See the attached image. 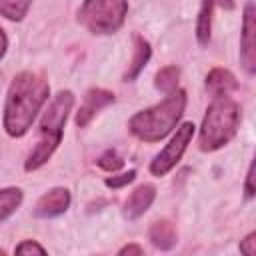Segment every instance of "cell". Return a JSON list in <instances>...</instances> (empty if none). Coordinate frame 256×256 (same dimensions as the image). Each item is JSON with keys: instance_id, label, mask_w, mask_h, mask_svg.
Returning a JSON list of instances; mask_svg holds the SVG:
<instances>
[{"instance_id": "13", "label": "cell", "mask_w": 256, "mask_h": 256, "mask_svg": "<svg viewBox=\"0 0 256 256\" xmlns=\"http://www.w3.org/2000/svg\"><path fill=\"white\" fill-rule=\"evenodd\" d=\"M148 58H150V44L142 36H136L134 38V56H132V62H130V66H128V70L124 74V80L126 82L134 80L140 74V70L146 66Z\"/></svg>"}, {"instance_id": "18", "label": "cell", "mask_w": 256, "mask_h": 256, "mask_svg": "<svg viewBox=\"0 0 256 256\" xmlns=\"http://www.w3.org/2000/svg\"><path fill=\"white\" fill-rule=\"evenodd\" d=\"M122 164H124V160H122L114 150H108V152H104V154L98 158V166H100L102 170H108V172L120 170Z\"/></svg>"}, {"instance_id": "14", "label": "cell", "mask_w": 256, "mask_h": 256, "mask_svg": "<svg viewBox=\"0 0 256 256\" xmlns=\"http://www.w3.org/2000/svg\"><path fill=\"white\" fill-rule=\"evenodd\" d=\"M216 0H202L200 12H198V24H196V36L200 44H208L210 40V26H212V12H214Z\"/></svg>"}, {"instance_id": "16", "label": "cell", "mask_w": 256, "mask_h": 256, "mask_svg": "<svg viewBox=\"0 0 256 256\" xmlns=\"http://www.w3.org/2000/svg\"><path fill=\"white\" fill-rule=\"evenodd\" d=\"M32 0H0V14L8 20H22Z\"/></svg>"}, {"instance_id": "12", "label": "cell", "mask_w": 256, "mask_h": 256, "mask_svg": "<svg viewBox=\"0 0 256 256\" xmlns=\"http://www.w3.org/2000/svg\"><path fill=\"white\" fill-rule=\"evenodd\" d=\"M152 244L160 250H170L176 244V230L168 220H156L148 232Z\"/></svg>"}, {"instance_id": "15", "label": "cell", "mask_w": 256, "mask_h": 256, "mask_svg": "<svg viewBox=\"0 0 256 256\" xmlns=\"http://www.w3.org/2000/svg\"><path fill=\"white\" fill-rule=\"evenodd\" d=\"M22 202L20 188H2L0 190V222H4Z\"/></svg>"}, {"instance_id": "23", "label": "cell", "mask_w": 256, "mask_h": 256, "mask_svg": "<svg viewBox=\"0 0 256 256\" xmlns=\"http://www.w3.org/2000/svg\"><path fill=\"white\" fill-rule=\"evenodd\" d=\"M120 254H142V248L140 246H136V244H130V246H124L122 250H120Z\"/></svg>"}, {"instance_id": "11", "label": "cell", "mask_w": 256, "mask_h": 256, "mask_svg": "<svg viewBox=\"0 0 256 256\" xmlns=\"http://www.w3.org/2000/svg\"><path fill=\"white\" fill-rule=\"evenodd\" d=\"M206 88L210 90L212 96H228L230 92H234L238 88V82L232 72H228L224 68H214L206 76Z\"/></svg>"}, {"instance_id": "5", "label": "cell", "mask_w": 256, "mask_h": 256, "mask_svg": "<svg viewBox=\"0 0 256 256\" xmlns=\"http://www.w3.org/2000/svg\"><path fill=\"white\" fill-rule=\"evenodd\" d=\"M126 12L128 0H84L78 20L92 34H112L122 26Z\"/></svg>"}, {"instance_id": "8", "label": "cell", "mask_w": 256, "mask_h": 256, "mask_svg": "<svg viewBox=\"0 0 256 256\" xmlns=\"http://www.w3.org/2000/svg\"><path fill=\"white\" fill-rule=\"evenodd\" d=\"M70 206V192L66 188H52L46 192L34 206L36 218H54L68 210Z\"/></svg>"}, {"instance_id": "4", "label": "cell", "mask_w": 256, "mask_h": 256, "mask_svg": "<svg viewBox=\"0 0 256 256\" xmlns=\"http://www.w3.org/2000/svg\"><path fill=\"white\" fill-rule=\"evenodd\" d=\"M240 124V108L228 96H214L200 128V148L212 152L232 140Z\"/></svg>"}, {"instance_id": "3", "label": "cell", "mask_w": 256, "mask_h": 256, "mask_svg": "<svg viewBox=\"0 0 256 256\" xmlns=\"http://www.w3.org/2000/svg\"><path fill=\"white\" fill-rule=\"evenodd\" d=\"M74 104V96L70 90H62L54 96V100L50 102V106L46 108L42 120H40V138L36 148L30 152L28 160H26V170H36L42 164L48 162V158L54 154V150L58 148L60 140H62V130L68 118V112L72 110Z\"/></svg>"}, {"instance_id": "2", "label": "cell", "mask_w": 256, "mask_h": 256, "mask_svg": "<svg viewBox=\"0 0 256 256\" xmlns=\"http://www.w3.org/2000/svg\"><path fill=\"white\" fill-rule=\"evenodd\" d=\"M186 108V92L172 90L160 104L146 108L130 118V132L144 142H158L178 124Z\"/></svg>"}, {"instance_id": "7", "label": "cell", "mask_w": 256, "mask_h": 256, "mask_svg": "<svg viewBox=\"0 0 256 256\" xmlns=\"http://www.w3.org/2000/svg\"><path fill=\"white\" fill-rule=\"evenodd\" d=\"M240 60L248 74L256 70V20H254V6L248 4L244 10L242 20V38H240Z\"/></svg>"}, {"instance_id": "19", "label": "cell", "mask_w": 256, "mask_h": 256, "mask_svg": "<svg viewBox=\"0 0 256 256\" xmlns=\"http://www.w3.org/2000/svg\"><path fill=\"white\" fill-rule=\"evenodd\" d=\"M134 176H136V170H128V172H124V174H120V176L106 178V186H110V188H120V186H126V184H130V182L134 180Z\"/></svg>"}, {"instance_id": "10", "label": "cell", "mask_w": 256, "mask_h": 256, "mask_svg": "<svg viewBox=\"0 0 256 256\" xmlns=\"http://www.w3.org/2000/svg\"><path fill=\"white\" fill-rule=\"evenodd\" d=\"M154 196H156V188L152 184H142L138 186L130 196L128 200L124 202V216L128 220H136L138 216H142L150 204L154 202Z\"/></svg>"}, {"instance_id": "21", "label": "cell", "mask_w": 256, "mask_h": 256, "mask_svg": "<svg viewBox=\"0 0 256 256\" xmlns=\"http://www.w3.org/2000/svg\"><path fill=\"white\" fill-rule=\"evenodd\" d=\"M254 238H256V234L252 232V234H248V236H246V238L240 242V252H242V254L252 256V254L256 252V248H254V242H256V240H254Z\"/></svg>"}, {"instance_id": "20", "label": "cell", "mask_w": 256, "mask_h": 256, "mask_svg": "<svg viewBox=\"0 0 256 256\" xmlns=\"http://www.w3.org/2000/svg\"><path fill=\"white\" fill-rule=\"evenodd\" d=\"M16 252H18V254H32V252H36V254H46V250H44L38 242H34V240H24L22 244L16 246Z\"/></svg>"}, {"instance_id": "1", "label": "cell", "mask_w": 256, "mask_h": 256, "mask_svg": "<svg viewBox=\"0 0 256 256\" xmlns=\"http://www.w3.org/2000/svg\"><path fill=\"white\" fill-rule=\"evenodd\" d=\"M48 80L36 72H20L14 76L6 104H4V130L10 136H22L32 126L36 114L48 100Z\"/></svg>"}, {"instance_id": "6", "label": "cell", "mask_w": 256, "mask_h": 256, "mask_svg": "<svg viewBox=\"0 0 256 256\" xmlns=\"http://www.w3.org/2000/svg\"><path fill=\"white\" fill-rule=\"evenodd\" d=\"M192 136H194V126H192L190 122H186V124H182L180 128H176V134L172 136V140H170V142L154 156V160L150 162V172H152L154 176H164V174H168V172L176 166V162L182 158V154H184V150L188 148Z\"/></svg>"}, {"instance_id": "9", "label": "cell", "mask_w": 256, "mask_h": 256, "mask_svg": "<svg viewBox=\"0 0 256 256\" xmlns=\"http://www.w3.org/2000/svg\"><path fill=\"white\" fill-rule=\"evenodd\" d=\"M112 102H114V94H112V92L102 90V88L88 90L86 96H84V102H82V106H80V110H78V114H76V124H78L80 128H84V126L94 118L96 112H100L104 106H108V104H112Z\"/></svg>"}, {"instance_id": "17", "label": "cell", "mask_w": 256, "mask_h": 256, "mask_svg": "<svg viewBox=\"0 0 256 256\" xmlns=\"http://www.w3.org/2000/svg\"><path fill=\"white\" fill-rule=\"evenodd\" d=\"M178 78L180 70L176 66H166L156 74V88H160L162 92H172L178 86Z\"/></svg>"}, {"instance_id": "24", "label": "cell", "mask_w": 256, "mask_h": 256, "mask_svg": "<svg viewBox=\"0 0 256 256\" xmlns=\"http://www.w3.org/2000/svg\"><path fill=\"white\" fill-rule=\"evenodd\" d=\"M6 48H8V40H6V34H4V30L0 28V58L6 54Z\"/></svg>"}, {"instance_id": "22", "label": "cell", "mask_w": 256, "mask_h": 256, "mask_svg": "<svg viewBox=\"0 0 256 256\" xmlns=\"http://www.w3.org/2000/svg\"><path fill=\"white\" fill-rule=\"evenodd\" d=\"M252 178H254V164H250L248 174H246V196H254V186H252Z\"/></svg>"}]
</instances>
